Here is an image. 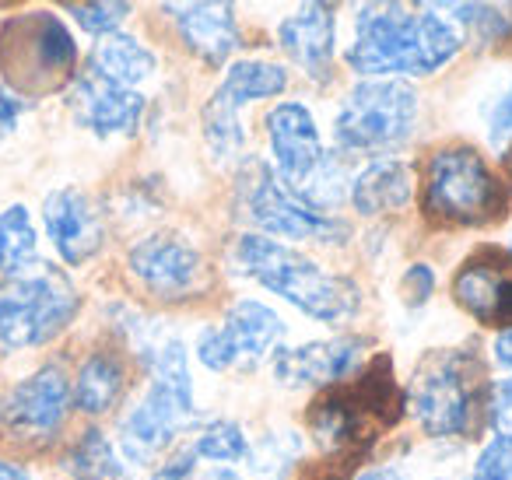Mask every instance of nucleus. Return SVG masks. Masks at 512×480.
<instances>
[{
	"label": "nucleus",
	"mask_w": 512,
	"mask_h": 480,
	"mask_svg": "<svg viewBox=\"0 0 512 480\" xmlns=\"http://www.w3.org/2000/svg\"><path fill=\"white\" fill-rule=\"evenodd\" d=\"M285 88H288V71L281 64H271V60H235L214 95L225 99L228 106L242 109L246 102L274 99Z\"/></svg>",
	"instance_id": "4be33fe9"
},
{
	"label": "nucleus",
	"mask_w": 512,
	"mask_h": 480,
	"mask_svg": "<svg viewBox=\"0 0 512 480\" xmlns=\"http://www.w3.org/2000/svg\"><path fill=\"white\" fill-rule=\"evenodd\" d=\"M71 113L85 130L99 137L134 134L141 127L144 99L134 88H120L113 81L99 78L95 71H85L71 85Z\"/></svg>",
	"instance_id": "2eb2a0df"
},
{
	"label": "nucleus",
	"mask_w": 512,
	"mask_h": 480,
	"mask_svg": "<svg viewBox=\"0 0 512 480\" xmlns=\"http://www.w3.org/2000/svg\"><path fill=\"white\" fill-rule=\"evenodd\" d=\"M435 8L453 11L456 18H463V25L477 29V36L495 43L505 32H512V8L509 4H435Z\"/></svg>",
	"instance_id": "c85d7f7f"
},
{
	"label": "nucleus",
	"mask_w": 512,
	"mask_h": 480,
	"mask_svg": "<svg viewBox=\"0 0 512 480\" xmlns=\"http://www.w3.org/2000/svg\"><path fill=\"white\" fill-rule=\"evenodd\" d=\"M22 99L18 95H11L8 88L0 85V134H8V130L18 127V120H22Z\"/></svg>",
	"instance_id": "72a5a7b5"
},
{
	"label": "nucleus",
	"mask_w": 512,
	"mask_h": 480,
	"mask_svg": "<svg viewBox=\"0 0 512 480\" xmlns=\"http://www.w3.org/2000/svg\"><path fill=\"white\" fill-rule=\"evenodd\" d=\"M71 466L78 473V480H120L123 477V463L116 456L113 442L102 435L99 428L85 431L81 442L71 452Z\"/></svg>",
	"instance_id": "a878e982"
},
{
	"label": "nucleus",
	"mask_w": 512,
	"mask_h": 480,
	"mask_svg": "<svg viewBox=\"0 0 512 480\" xmlns=\"http://www.w3.org/2000/svg\"><path fill=\"white\" fill-rule=\"evenodd\" d=\"M488 141L498 155H512V85L498 95V102L488 113Z\"/></svg>",
	"instance_id": "2f4dec72"
},
{
	"label": "nucleus",
	"mask_w": 512,
	"mask_h": 480,
	"mask_svg": "<svg viewBox=\"0 0 512 480\" xmlns=\"http://www.w3.org/2000/svg\"><path fill=\"white\" fill-rule=\"evenodd\" d=\"M67 15L78 18V25L95 36L120 32V22L130 15V4H67Z\"/></svg>",
	"instance_id": "c756f323"
},
{
	"label": "nucleus",
	"mask_w": 512,
	"mask_h": 480,
	"mask_svg": "<svg viewBox=\"0 0 512 480\" xmlns=\"http://www.w3.org/2000/svg\"><path fill=\"white\" fill-rule=\"evenodd\" d=\"M267 134H271V151L278 162L274 176L288 190L302 193L309 179L323 169V141L313 113L302 102H281L267 113Z\"/></svg>",
	"instance_id": "f8f14e48"
},
{
	"label": "nucleus",
	"mask_w": 512,
	"mask_h": 480,
	"mask_svg": "<svg viewBox=\"0 0 512 480\" xmlns=\"http://www.w3.org/2000/svg\"><path fill=\"white\" fill-rule=\"evenodd\" d=\"M39 235L25 207H8L0 214V274L22 277L36 267Z\"/></svg>",
	"instance_id": "b1692460"
},
{
	"label": "nucleus",
	"mask_w": 512,
	"mask_h": 480,
	"mask_svg": "<svg viewBox=\"0 0 512 480\" xmlns=\"http://www.w3.org/2000/svg\"><path fill=\"white\" fill-rule=\"evenodd\" d=\"M43 221H46V235L57 246L60 260L64 263H85L99 253L102 246V218L95 211V204L85 197L81 190L67 186L57 190L43 207Z\"/></svg>",
	"instance_id": "f3484780"
},
{
	"label": "nucleus",
	"mask_w": 512,
	"mask_h": 480,
	"mask_svg": "<svg viewBox=\"0 0 512 480\" xmlns=\"http://www.w3.org/2000/svg\"><path fill=\"white\" fill-rule=\"evenodd\" d=\"M491 386L481 382V368L467 354H428L411 379V410L418 424L435 438L467 435L481 417V403L491 407Z\"/></svg>",
	"instance_id": "39448f33"
},
{
	"label": "nucleus",
	"mask_w": 512,
	"mask_h": 480,
	"mask_svg": "<svg viewBox=\"0 0 512 480\" xmlns=\"http://www.w3.org/2000/svg\"><path fill=\"white\" fill-rule=\"evenodd\" d=\"M453 295L474 319L488 326H512V253L484 249L470 256L453 281Z\"/></svg>",
	"instance_id": "4468645a"
},
{
	"label": "nucleus",
	"mask_w": 512,
	"mask_h": 480,
	"mask_svg": "<svg viewBox=\"0 0 512 480\" xmlns=\"http://www.w3.org/2000/svg\"><path fill=\"white\" fill-rule=\"evenodd\" d=\"M411 200V172L404 162L393 158H379L369 169L358 172L355 186H351V207L365 218H379V214H393Z\"/></svg>",
	"instance_id": "aec40b11"
},
{
	"label": "nucleus",
	"mask_w": 512,
	"mask_h": 480,
	"mask_svg": "<svg viewBox=\"0 0 512 480\" xmlns=\"http://www.w3.org/2000/svg\"><path fill=\"white\" fill-rule=\"evenodd\" d=\"M151 386L120 424V449L134 463H151L193 421V382L186 347L179 337H165L148 351Z\"/></svg>",
	"instance_id": "7ed1b4c3"
},
{
	"label": "nucleus",
	"mask_w": 512,
	"mask_h": 480,
	"mask_svg": "<svg viewBox=\"0 0 512 480\" xmlns=\"http://www.w3.org/2000/svg\"><path fill=\"white\" fill-rule=\"evenodd\" d=\"M232 260L246 277L260 281L267 291H274L285 302H292L295 309H302L313 319H323V323H341V319L355 316L358 305H362V291L351 277L330 274L316 260L302 256L299 249L281 246V242L267 239L260 232L242 235L235 242Z\"/></svg>",
	"instance_id": "f03ea898"
},
{
	"label": "nucleus",
	"mask_w": 512,
	"mask_h": 480,
	"mask_svg": "<svg viewBox=\"0 0 512 480\" xmlns=\"http://www.w3.org/2000/svg\"><path fill=\"white\" fill-rule=\"evenodd\" d=\"M242 207H246L253 225H260L271 235H285V239L295 242L313 239V242H327V246H337V242L348 239V225L327 218L302 193L288 190L267 165H249L242 172Z\"/></svg>",
	"instance_id": "1a4fd4ad"
},
{
	"label": "nucleus",
	"mask_w": 512,
	"mask_h": 480,
	"mask_svg": "<svg viewBox=\"0 0 512 480\" xmlns=\"http://www.w3.org/2000/svg\"><path fill=\"white\" fill-rule=\"evenodd\" d=\"M365 347H369V340L355 337V333H344L334 340H313V344L281 351L274 361V375L285 386H337L355 372Z\"/></svg>",
	"instance_id": "dca6fc26"
},
{
	"label": "nucleus",
	"mask_w": 512,
	"mask_h": 480,
	"mask_svg": "<svg viewBox=\"0 0 512 480\" xmlns=\"http://www.w3.org/2000/svg\"><path fill=\"white\" fill-rule=\"evenodd\" d=\"M123 361L116 354H92V358L81 365L78 382H74V403H78L85 414H106L123 393Z\"/></svg>",
	"instance_id": "5701e85b"
},
{
	"label": "nucleus",
	"mask_w": 512,
	"mask_h": 480,
	"mask_svg": "<svg viewBox=\"0 0 512 480\" xmlns=\"http://www.w3.org/2000/svg\"><path fill=\"white\" fill-rule=\"evenodd\" d=\"M78 46L60 18L36 11L0 25V85L11 95H46L67 85Z\"/></svg>",
	"instance_id": "20e7f679"
},
{
	"label": "nucleus",
	"mask_w": 512,
	"mask_h": 480,
	"mask_svg": "<svg viewBox=\"0 0 512 480\" xmlns=\"http://www.w3.org/2000/svg\"><path fill=\"white\" fill-rule=\"evenodd\" d=\"M509 193L474 148H442L428 158L425 214L449 225H484L505 214Z\"/></svg>",
	"instance_id": "423d86ee"
},
{
	"label": "nucleus",
	"mask_w": 512,
	"mask_h": 480,
	"mask_svg": "<svg viewBox=\"0 0 512 480\" xmlns=\"http://www.w3.org/2000/svg\"><path fill=\"white\" fill-rule=\"evenodd\" d=\"M0 480H36L29 470H22L18 463H8V459H0Z\"/></svg>",
	"instance_id": "f704fd0d"
},
{
	"label": "nucleus",
	"mask_w": 512,
	"mask_h": 480,
	"mask_svg": "<svg viewBox=\"0 0 512 480\" xmlns=\"http://www.w3.org/2000/svg\"><path fill=\"white\" fill-rule=\"evenodd\" d=\"M81 298L60 270L4 277L0 281V347L22 351L64 333L78 316Z\"/></svg>",
	"instance_id": "0eeeda50"
},
{
	"label": "nucleus",
	"mask_w": 512,
	"mask_h": 480,
	"mask_svg": "<svg viewBox=\"0 0 512 480\" xmlns=\"http://www.w3.org/2000/svg\"><path fill=\"white\" fill-rule=\"evenodd\" d=\"M470 480H512V421H495L488 445L481 449Z\"/></svg>",
	"instance_id": "cd10ccee"
},
{
	"label": "nucleus",
	"mask_w": 512,
	"mask_h": 480,
	"mask_svg": "<svg viewBox=\"0 0 512 480\" xmlns=\"http://www.w3.org/2000/svg\"><path fill=\"white\" fill-rule=\"evenodd\" d=\"M418 95L404 81H362L348 92L334 134L348 151H390L414 134Z\"/></svg>",
	"instance_id": "6e6552de"
},
{
	"label": "nucleus",
	"mask_w": 512,
	"mask_h": 480,
	"mask_svg": "<svg viewBox=\"0 0 512 480\" xmlns=\"http://www.w3.org/2000/svg\"><path fill=\"white\" fill-rule=\"evenodd\" d=\"M204 137H207V148L214 151V158H221V162L239 158L242 144H246V134H242V123H239V109L228 106V102L218 99V95H211V102L204 106Z\"/></svg>",
	"instance_id": "393cba45"
},
{
	"label": "nucleus",
	"mask_w": 512,
	"mask_h": 480,
	"mask_svg": "<svg viewBox=\"0 0 512 480\" xmlns=\"http://www.w3.org/2000/svg\"><path fill=\"white\" fill-rule=\"evenodd\" d=\"M281 337H285V323L278 312L264 302L242 298L225 312V323L214 330H200L197 358L211 372H228L242 361L267 358Z\"/></svg>",
	"instance_id": "9d476101"
},
{
	"label": "nucleus",
	"mask_w": 512,
	"mask_h": 480,
	"mask_svg": "<svg viewBox=\"0 0 512 480\" xmlns=\"http://www.w3.org/2000/svg\"><path fill=\"white\" fill-rule=\"evenodd\" d=\"M400 291H404V298H407V305H425L428 298H432V291H435V270L432 267H425V263H418V267H411L404 274V284H400Z\"/></svg>",
	"instance_id": "473e14b6"
},
{
	"label": "nucleus",
	"mask_w": 512,
	"mask_h": 480,
	"mask_svg": "<svg viewBox=\"0 0 512 480\" xmlns=\"http://www.w3.org/2000/svg\"><path fill=\"white\" fill-rule=\"evenodd\" d=\"M460 46L463 32L428 4H421V15H411L400 4H369L358 11L348 67L372 81H383L386 74L425 78L446 67Z\"/></svg>",
	"instance_id": "f257e3e1"
},
{
	"label": "nucleus",
	"mask_w": 512,
	"mask_h": 480,
	"mask_svg": "<svg viewBox=\"0 0 512 480\" xmlns=\"http://www.w3.org/2000/svg\"><path fill=\"white\" fill-rule=\"evenodd\" d=\"M281 50L292 57L313 81H330L334 67V8L330 4H302L278 29Z\"/></svg>",
	"instance_id": "a211bd4d"
},
{
	"label": "nucleus",
	"mask_w": 512,
	"mask_h": 480,
	"mask_svg": "<svg viewBox=\"0 0 512 480\" xmlns=\"http://www.w3.org/2000/svg\"><path fill=\"white\" fill-rule=\"evenodd\" d=\"M130 274L158 298L183 302V298L204 291L207 284V263L200 249L190 239L176 232H158L141 239L127 256Z\"/></svg>",
	"instance_id": "9b49d317"
},
{
	"label": "nucleus",
	"mask_w": 512,
	"mask_h": 480,
	"mask_svg": "<svg viewBox=\"0 0 512 480\" xmlns=\"http://www.w3.org/2000/svg\"><path fill=\"white\" fill-rule=\"evenodd\" d=\"M491 354H495V365H498V379L495 386H491V410H495V417H502L505 410L512 407V326H505L502 333L495 337V347H491Z\"/></svg>",
	"instance_id": "7c9ffc66"
},
{
	"label": "nucleus",
	"mask_w": 512,
	"mask_h": 480,
	"mask_svg": "<svg viewBox=\"0 0 512 480\" xmlns=\"http://www.w3.org/2000/svg\"><path fill=\"white\" fill-rule=\"evenodd\" d=\"M71 407V382L64 368L46 365L22 379L4 400V424L22 438H50Z\"/></svg>",
	"instance_id": "ddd939ff"
},
{
	"label": "nucleus",
	"mask_w": 512,
	"mask_h": 480,
	"mask_svg": "<svg viewBox=\"0 0 512 480\" xmlns=\"http://www.w3.org/2000/svg\"><path fill=\"white\" fill-rule=\"evenodd\" d=\"M207 480H235V477H232V473H228V470H218V473H211V477H207Z\"/></svg>",
	"instance_id": "c9c22d12"
},
{
	"label": "nucleus",
	"mask_w": 512,
	"mask_h": 480,
	"mask_svg": "<svg viewBox=\"0 0 512 480\" xmlns=\"http://www.w3.org/2000/svg\"><path fill=\"white\" fill-rule=\"evenodd\" d=\"M92 71L120 88H134L155 74V53L127 32H109L95 43Z\"/></svg>",
	"instance_id": "412c9836"
},
{
	"label": "nucleus",
	"mask_w": 512,
	"mask_h": 480,
	"mask_svg": "<svg viewBox=\"0 0 512 480\" xmlns=\"http://www.w3.org/2000/svg\"><path fill=\"white\" fill-rule=\"evenodd\" d=\"M193 456L197 459H211V463H242L249 459V442L242 435V428L235 421H211L193 442Z\"/></svg>",
	"instance_id": "bb28decb"
},
{
	"label": "nucleus",
	"mask_w": 512,
	"mask_h": 480,
	"mask_svg": "<svg viewBox=\"0 0 512 480\" xmlns=\"http://www.w3.org/2000/svg\"><path fill=\"white\" fill-rule=\"evenodd\" d=\"M355 480H383V473H376V470H369V473H362V477H355Z\"/></svg>",
	"instance_id": "e433bc0d"
},
{
	"label": "nucleus",
	"mask_w": 512,
	"mask_h": 480,
	"mask_svg": "<svg viewBox=\"0 0 512 480\" xmlns=\"http://www.w3.org/2000/svg\"><path fill=\"white\" fill-rule=\"evenodd\" d=\"M165 11L176 18V29L190 53L204 64H225L239 46L232 4H165Z\"/></svg>",
	"instance_id": "6ab92c4d"
}]
</instances>
